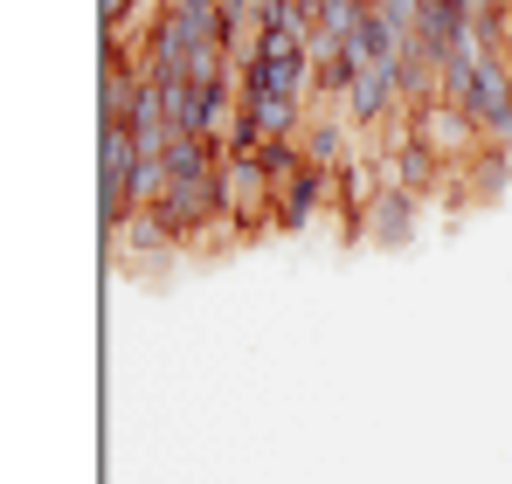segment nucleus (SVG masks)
<instances>
[{"label":"nucleus","mask_w":512,"mask_h":484,"mask_svg":"<svg viewBox=\"0 0 512 484\" xmlns=\"http://www.w3.org/2000/svg\"><path fill=\"white\" fill-rule=\"evenodd\" d=\"M409 132H416V139H423V146H429L443 166H450V173H457V166H471L478 153H485V132H478V118H471L457 97H436V104H423V111L409 118Z\"/></svg>","instance_id":"1"},{"label":"nucleus","mask_w":512,"mask_h":484,"mask_svg":"<svg viewBox=\"0 0 512 484\" xmlns=\"http://www.w3.org/2000/svg\"><path fill=\"white\" fill-rule=\"evenodd\" d=\"M270 208H277V187L256 153H229L222 160V215L229 229H270Z\"/></svg>","instance_id":"2"},{"label":"nucleus","mask_w":512,"mask_h":484,"mask_svg":"<svg viewBox=\"0 0 512 484\" xmlns=\"http://www.w3.org/2000/svg\"><path fill=\"white\" fill-rule=\"evenodd\" d=\"M153 215H160V229L173 236V249H180V242H194L201 229L229 222V215H222V180H173L167 201H160Z\"/></svg>","instance_id":"3"},{"label":"nucleus","mask_w":512,"mask_h":484,"mask_svg":"<svg viewBox=\"0 0 512 484\" xmlns=\"http://www.w3.org/2000/svg\"><path fill=\"white\" fill-rule=\"evenodd\" d=\"M423 229V194H402V187H388L374 208H367V222H360V236L381 242V249H409Z\"/></svg>","instance_id":"4"},{"label":"nucleus","mask_w":512,"mask_h":484,"mask_svg":"<svg viewBox=\"0 0 512 484\" xmlns=\"http://www.w3.org/2000/svg\"><path fill=\"white\" fill-rule=\"evenodd\" d=\"M443 173H450V166L436 160L416 132H402V139L381 153V180H388V187H402V194H429V187H443Z\"/></svg>","instance_id":"5"},{"label":"nucleus","mask_w":512,"mask_h":484,"mask_svg":"<svg viewBox=\"0 0 512 484\" xmlns=\"http://www.w3.org/2000/svg\"><path fill=\"white\" fill-rule=\"evenodd\" d=\"M333 194H340V222H346V236L360 242V222H367V208H374V201L388 194V180H381V160H360V153H353V160L333 173Z\"/></svg>","instance_id":"6"},{"label":"nucleus","mask_w":512,"mask_h":484,"mask_svg":"<svg viewBox=\"0 0 512 484\" xmlns=\"http://www.w3.org/2000/svg\"><path fill=\"white\" fill-rule=\"evenodd\" d=\"M326 194H333V173H319V166H305L298 180H284V187H277V208H270V229H284V236H291V229H305V222H312V215L326 208Z\"/></svg>","instance_id":"7"},{"label":"nucleus","mask_w":512,"mask_h":484,"mask_svg":"<svg viewBox=\"0 0 512 484\" xmlns=\"http://www.w3.org/2000/svg\"><path fill=\"white\" fill-rule=\"evenodd\" d=\"M298 146H305V166H319V173H340V166L360 153L346 118H312V125L298 132Z\"/></svg>","instance_id":"8"},{"label":"nucleus","mask_w":512,"mask_h":484,"mask_svg":"<svg viewBox=\"0 0 512 484\" xmlns=\"http://www.w3.org/2000/svg\"><path fill=\"white\" fill-rule=\"evenodd\" d=\"M97 187H125L132 194V166H139V139L125 125H97Z\"/></svg>","instance_id":"9"},{"label":"nucleus","mask_w":512,"mask_h":484,"mask_svg":"<svg viewBox=\"0 0 512 484\" xmlns=\"http://www.w3.org/2000/svg\"><path fill=\"white\" fill-rule=\"evenodd\" d=\"M346 56H353L360 70H374V63H395V56H402V35H395V28H388V21L367 7V14H360V28L346 35Z\"/></svg>","instance_id":"10"},{"label":"nucleus","mask_w":512,"mask_h":484,"mask_svg":"<svg viewBox=\"0 0 512 484\" xmlns=\"http://www.w3.org/2000/svg\"><path fill=\"white\" fill-rule=\"evenodd\" d=\"M512 180V153H499V146H485L478 160H471V173H464V208H485V201H499Z\"/></svg>","instance_id":"11"},{"label":"nucleus","mask_w":512,"mask_h":484,"mask_svg":"<svg viewBox=\"0 0 512 484\" xmlns=\"http://www.w3.org/2000/svg\"><path fill=\"white\" fill-rule=\"evenodd\" d=\"M160 14H173L194 42H222V0H160Z\"/></svg>","instance_id":"12"},{"label":"nucleus","mask_w":512,"mask_h":484,"mask_svg":"<svg viewBox=\"0 0 512 484\" xmlns=\"http://www.w3.org/2000/svg\"><path fill=\"white\" fill-rule=\"evenodd\" d=\"M256 160L270 173V187H284V180L305 173V146H298V139H270V146H256Z\"/></svg>","instance_id":"13"},{"label":"nucleus","mask_w":512,"mask_h":484,"mask_svg":"<svg viewBox=\"0 0 512 484\" xmlns=\"http://www.w3.org/2000/svg\"><path fill=\"white\" fill-rule=\"evenodd\" d=\"M118 242H125V249H139V256H160V249H173V236L160 229V215H153V208H139V215L118 229Z\"/></svg>","instance_id":"14"},{"label":"nucleus","mask_w":512,"mask_h":484,"mask_svg":"<svg viewBox=\"0 0 512 484\" xmlns=\"http://www.w3.org/2000/svg\"><path fill=\"white\" fill-rule=\"evenodd\" d=\"M374 14H381L395 35H409V28H416V14H423V0H374Z\"/></svg>","instance_id":"15"},{"label":"nucleus","mask_w":512,"mask_h":484,"mask_svg":"<svg viewBox=\"0 0 512 484\" xmlns=\"http://www.w3.org/2000/svg\"><path fill=\"white\" fill-rule=\"evenodd\" d=\"M132 14H139V0H97V21H104V35H132Z\"/></svg>","instance_id":"16"},{"label":"nucleus","mask_w":512,"mask_h":484,"mask_svg":"<svg viewBox=\"0 0 512 484\" xmlns=\"http://www.w3.org/2000/svg\"><path fill=\"white\" fill-rule=\"evenodd\" d=\"M284 7H291V14H298V28H312V21H319V14H326V0H284Z\"/></svg>","instance_id":"17"},{"label":"nucleus","mask_w":512,"mask_h":484,"mask_svg":"<svg viewBox=\"0 0 512 484\" xmlns=\"http://www.w3.org/2000/svg\"><path fill=\"white\" fill-rule=\"evenodd\" d=\"M222 7H236V14H250V21H256V7H263V0H222Z\"/></svg>","instance_id":"18"}]
</instances>
